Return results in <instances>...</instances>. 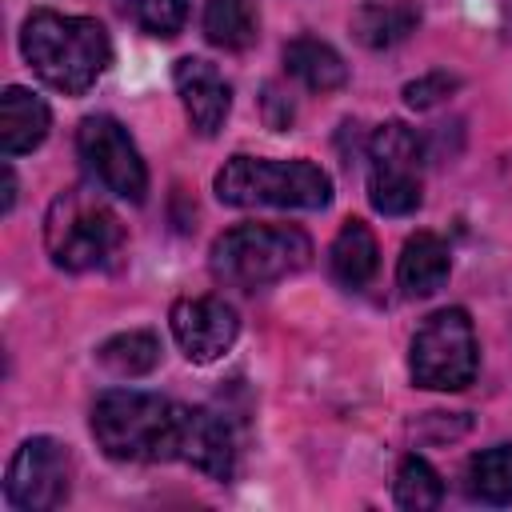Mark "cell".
I'll use <instances>...</instances> for the list:
<instances>
[{"label": "cell", "instance_id": "4", "mask_svg": "<svg viewBox=\"0 0 512 512\" xmlns=\"http://www.w3.org/2000/svg\"><path fill=\"white\" fill-rule=\"evenodd\" d=\"M44 248L64 272L112 268L124 252V224L96 192L64 188L44 212Z\"/></svg>", "mask_w": 512, "mask_h": 512}, {"label": "cell", "instance_id": "24", "mask_svg": "<svg viewBox=\"0 0 512 512\" xmlns=\"http://www.w3.org/2000/svg\"><path fill=\"white\" fill-rule=\"evenodd\" d=\"M12 204H16V176H12V168L4 164V212H12Z\"/></svg>", "mask_w": 512, "mask_h": 512}, {"label": "cell", "instance_id": "7", "mask_svg": "<svg viewBox=\"0 0 512 512\" xmlns=\"http://www.w3.org/2000/svg\"><path fill=\"white\" fill-rule=\"evenodd\" d=\"M368 200L384 216L420 208V140L400 120H388L368 140Z\"/></svg>", "mask_w": 512, "mask_h": 512}, {"label": "cell", "instance_id": "22", "mask_svg": "<svg viewBox=\"0 0 512 512\" xmlns=\"http://www.w3.org/2000/svg\"><path fill=\"white\" fill-rule=\"evenodd\" d=\"M132 16L148 36L172 40L188 20V0H136Z\"/></svg>", "mask_w": 512, "mask_h": 512}, {"label": "cell", "instance_id": "10", "mask_svg": "<svg viewBox=\"0 0 512 512\" xmlns=\"http://www.w3.org/2000/svg\"><path fill=\"white\" fill-rule=\"evenodd\" d=\"M172 336L180 344V352L192 364H212L220 360L240 332L236 308L224 304L220 296H184L172 304Z\"/></svg>", "mask_w": 512, "mask_h": 512}, {"label": "cell", "instance_id": "21", "mask_svg": "<svg viewBox=\"0 0 512 512\" xmlns=\"http://www.w3.org/2000/svg\"><path fill=\"white\" fill-rule=\"evenodd\" d=\"M396 504L408 508V512H428V508H440L444 500V480L440 472L424 460V456H404L400 468H396V488H392Z\"/></svg>", "mask_w": 512, "mask_h": 512}, {"label": "cell", "instance_id": "16", "mask_svg": "<svg viewBox=\"0 0 512 512\" xmlns=\"http://www.w3.org/2000/svg\"><path fill=\"white\" fill-rule=\"evenodd\" d=\"M376 264H380V252H376L372 228L364 220H344V228L336 232L332 252H328L332 280L356 292V288H364L376 276Z\"/></svg>", "mask_w": 512, "mask_h": 512}, {"label": "cell", "instance_id": "15", "mask_svg": "<svg viewBox=\"0 0 512 512\" xmlns=\"http://www.w3.org/2000/svg\"><path fill=\"white\" fill-rule=\"evenodd\" d=\"M284 68L312 92H336L348 84V64L340 52L316 36H296L284 44Z\"/></svg>", "mask_w": 512, "mask_h": 512}, {"label": "cell", "instance_id": "19", "mask_svg": "<svg viewBox=\"0 0 512 512\" xmlns=\"http://www.w3.org/2000/svg\"><path fill=\"white\" fill-rule=\"evenodd\" d=\"M468 496L480 504H512V444H492L468 460Z\"/></svg>", "mask_w": 512, "mask_h": 512}, {"label": "cell", "instance_id": "1", "mask_svg": "<svg viewBox=\"0 0 512 512\" xmlns=\"http://www.w3.org/2000/svg\"><path fill=\"white\" fill-rule=\"evenodd\" d=\"M20 52L48 88L64 96H84L104 76L112 60V40L92 16H64L40 8L20 28Z\"/></svg>", "mask_w": 512, "mask_h": 512}, {"label": "cell", "instance_id": "18", "mask_svg": "<svg viewBox=\"0 0 512 512\" xmlns=\"http://www.w3.org/2000/svg\"><path fill=\"white\" fill-rule=\"evenodd\" d=\"M204 36L224 52H244L256 44V8L252 0H208Z\"/></svg>", "mask_w": 512, "mask_h": 512}, {"label": "cell", "instance_id": "6", "mask_svg": "<svg viewBox=\"0 0 512 512\" xmlns=\"http://www.w3.org/2000/svg\"><path fill=\"white\" fill-rule=\"evenodd\" d=\"M476 368H480V348H476V328L464 308H440L416 328L408 372L420 388L460 392L476 380Z\"/></svg>", "mask_w": 512, "mask_h": 512}, {"label": "cell", "instance_id": "23", "mask_svg": "<svg viewBox=\"0 0 512 512\" xmlns=\"http://www.w3.org/2000/svg\"><path fill=\"white\" fill-rule=\"evenodd\" d=\"M456 84H460V80L448 76V72H428V76L404 84V100H408V108H432V104H440L448 92H456Z\"/></svg>", "mask_w": 512, "mask_h": 512}, {"label": "cell", "instance_id": "8", "mask_svg": "<svg viewBox=\"0 0 512 512\" xmlns=\"http://www.w3.org/2000/svg\"><path fill=\"white\" fill-rule=\"evenodd\" d=\"M76 152L84 160V168L92 172V180L120 196V200H132L140 204L144 192H148V168L132 144V136L124 132L120 120L112 116H84L80 128H76Z\"/></svg>", "mask_w": 512, "mask_h": 512}, {"label": "cell", "instance_id": "14", "mask_svg": "<svg viewBox=\"0 0 512 512\" xmlns=\"http://www.w3.org/2000/svg\"><path fill=\"white\" fill-rule=\"evenodd\" d=\"M452 272V260H448V244L436 236V232H416L404 240V252H400V264H396V280L408 296H432L444 288Z\"/></svg>", "mask_w": 512, "mask_h": 512}, {"label": "cell", "instance_id": "13", "mask_svg": "<svg viewBox=\"0 0 512 512\" xmlns=\"http://www.w3.org/2000/svg\"><path fill=\"white\" fill-rule=\"evenodd\" d=\"M48 124H52V112L36 92H28L20 84L4 88V96H0V148H4V156H24V152L40 148L48 136Z\"/></svg>", "mask_w": 512, "mask_h": 512}, {"label": "cell", "instance_id": "20", "mask_svg": "<svg viewBox=\"0 0 512 512\" xmlns=\"http://www.w3.org/2000/svg\"><path fill=\"white\" fill-rule=\"evenodd\" d=\"M96 360H100L108 372L132 380V376H144V372L156 368V360H160V340H156L152 332H120V336H112V340L100 344Z\"/></svg>", "mask_w": 512, "mask_h": 512}, {"label": "cell", "instance_id": "5", "mask_svg": "<svg viewBox=\"0 0 512 512\" xmlns=\"http://www.w3.org/2000/svg\"><path fill=\"white\" fill-rule=\"evenodd\" d=\"M216 196L232 208H328L332 180L312 160L232 156L216 172Z\"/></svg>", "mask_w": 512, "mask_h": 512}, {"label": "cell", "instance_id": "3", "mask_svg": "<svg viewBox=\"0 0 512 512\" xmlns=\"http://www.w3.org/2000/svg\"><path fill=\"white\" fill-rule=\"evenodd\" d=\"M312 260V240L296 224H236L212 240L208 268L228 288H268Z\"/></svg>", "mask_w": 512, "mask_h": 512}, {"label": "cell", "instance_id": "2", "mask_svg": "<svg viewBox=\"0 0 512 512\" xmlns=\"http://www.w3.org/2000/svg\"><path fill=\"white\" fill-rule=\"evenodd\" d=\"M180 416L184 404L156 392L112 388L92 404V436L112 460L156 464L180 456Z\"/></svg>", "mask_w": 512, "mask_h": 512}, {"label": "cell", "instance_id": "9", "mask_svg": "<svg viewBox=\"0 0 512 512\" xmlns=\"http://www.w3.org/2000/svg\"><path fill=\"white\" fill-rule=\"evenodd\" d=\"M68 480H72L68 448L52 436H32L8 460L4 500L20 512H48L68 500Z\"/></svg>", "mask_w": 512, "mask_h": 512}, {"label": "cell", "instance_id": "11", "mask_svg": "<svg viewBox=\"0 0 512 512\" xmlns=\"http://www.w3.org/2000/svg\"><path fill=\"white\" fill-rule=\"evenodd\" d=\"M172 84L180 92V104H184V116H188L192 132L196 136H216L228 120V108H232V88L216 72V64H208L200 56H184V60L172 64Z\"/></svg>", "mask_w": 512, "mask_h": 512}, {"label": "cell", "instance_id": "12", "mask_svg": "<svg viewBox=\"0 0 512 512\" xmlns=\"http://www.w3.org/2000/svg\"><path fill=\"white\" fill-rule=\"evenodd\" d=\"M180 460L208 480H232L236 472V432L212 408H184L180 416Z\"/></svg>", "mask_w": 512, "mask_h": 512}, {"label": "cell", "instance_id": "17", "mask_svg": "<svg viewBox=\"0 0 512 512\" xmlns=\"http://www.w3.org/2000/svg\"><path fill=\"white\" fill-rule=\"evenodd\" d=\"M420 24V8L412 0H384V4H364L352 16V32L364 48H396L408 40Z\"/></svg>", "mask_w": 512, "mask_h": 512}]
</instances>
